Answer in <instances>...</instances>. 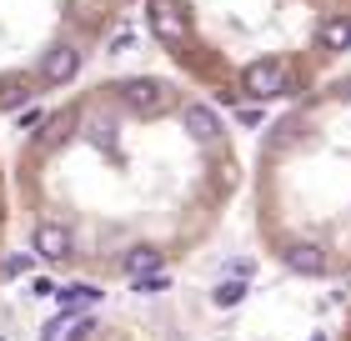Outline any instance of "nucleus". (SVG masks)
I'll list each match as a JSON object with an SVG mask.
<instances>
[{"label":"nucleus","mask_w":351,"mask_h":341,"mask_svg":"<svg viewBox=\"0 0 351 341\" xmlns=\"http://www.w3.org/2000/svg\"><path fill=\"white\" fill-rule=\"evenodd\" d=\"M25 266H30V251L0 256V281H15V276H25Z\"/></svg>","instance_id":"6"},{"label":"nucleus","mask_w":351,"mask_h":341,"mask_svg":"<svg viewBox=\"0 0 351 341\" xmlns=\"http://www.w3.org/2000/svg\"><path fill=\"white\" fill-rule=\"evenodd\" d=\"M186 45L171 60L221 106L311 95L351 51V0H171Z\"/></svg>","instance_id":"3"},{"label":"nucleus","mask_w":351,"mask_h":341,"mask_svg":"<svg viewBox=\"0 0 351 341\" xmlns=\"http://www.w3.org/2000/svg\"><path fill=\"white\" fill-rule=\"evenodd\" d=\"M0 226H5V191H0Z\"/></svg>","instance_id":"9"},{"label":"nucleus","mask_w":351,"mask_h":341,"mask_svg":"<svg viewBox=\"0 0 351 341\" xmlns=\"http://www.w3.org/2000/svg\"><path fill=\"white\" fill-rule=\"evenodd\" d=\"M251 191L266 251L291 276H351V71L266 126Z\"/></svg>","instance_id":"2"},{"label":"nucleus","mask_w":351,"mask_h":341,"mask_svg":"<svg viewBox=\"0 0 351 341\" xmlns=\"http://www.w3.org/2000/svg\"><path fill=\"white\" fill-rule=\"evenodd\" d=\"M56 301L66 306V311H75V306H95V301H101V286H95V281H71V286L56 291Z\"/></svg>","instance_id":"5"},{"label":"nucleus","mask_w":351,"mask_h":341,"mask_svg":"<svg viewBox=\"0 0 351 341\" xmlns=\"http://www.w3.org/2000/svg\"><path fill=\"white\" fill-rule=\"evenodd\" d=\"M341 341H351V311H346V331H341Z\"/></svg>","instance_id":"10"},{"label":"nucleus","mask_w":351,"mask_h":341,"mask_svg":"<svg viewBox=\"0 0 351 341\" xmlns=\"http://www.w3.org/2000/svg\"><path fill=\"white\" fill-rule=\"evenodd\" d=\"M246 171L226 116L186 95L166 116H141L116 86L45 110L25 136L21 186L36 216L75 231V261H116L131 246L186 251L236 201Z\"/></svg>","instance_id":"1"},{"label":"nucleus","mask_w":351,"mask_h":341,"mask_svg":"<svg viewBox=\"0 0 351 341\" xmlns=\"http://www.w3.org/2000/svg\"><path fill=\"white\" fill-rule=\"evenodd\" d=\"M60 331H66V316L51 321V327H40V341H60Z\"/></svg>","instance_id":"8"},{"label":"nucleus","mask_w":351,"mask_h":341,"mask_svg":"<svg viewBox=\"0 0 351 341\" xmlns=\"http://www.w3.org/2000/svg\"><path fill=\"white\" fill-rule=\"evenodd\" d=\"M241 291H246V286H236V281H231V286H221V291H216V301H221V306H231V301H241Z\"/></svg>","instance_id":"7"},{"label":"nucleus","mask_w":351,"mask_h":341,"mask_svg":"<svg viewBox=\"0 0 351 341\" xmlns=\"http://www.w3.org/2000/svg\"><path fill=\"white\" fill-rule=\"evenodd\" d=\"M86 56H90V45H81V40H56L51 51L40 56V66H36L40 91H66L71 80L86 71Z\"/></svg>","instance_id":"4"}]
</instances>
